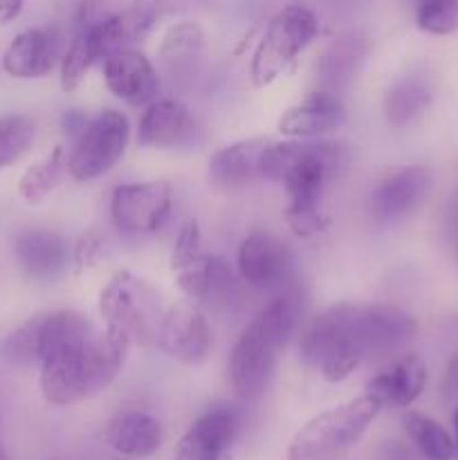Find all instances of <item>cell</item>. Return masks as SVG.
I'll list each match as a JSON object with an SVG mask.
<instances>
[{
    "label": "cell",
    "instance_id": "6da1fadb",
    "mask_svg": "<svg viewBox=\"0 0 458 460\" xmlns=\"http://www.w3.org/2000/svg\"><path fill=\"white\" fill-rule=\"evenodd\" d=\"M348 162V148L330 139H281L269 142L263 180H277L287 193L286 220L299 236H314L328 227L319 209L323 191Z\"/></svg>",
    "mask_w": 458,
    "mask_h": 460
},
{
    "label": "cell",
    "instance_id": "7a4b0ae2",
    "mask_svg": "<svg viewBox=\"0 0 458 460\" xmlns=\"http://www.w3.org/2000/svg\"><path fill=\"white\" fill-rule=\"evenodd\" d=\"M296 290L274 295L238 335L229 355V380L233 394L245 402H254L268 389L278 358L299 322Z\"/></svg>",
    "mask_w": 458,
    "mask_h": 460
},
{
    "label": "cell",
    "instance_id": "3957f363",
    "mask_svg": "<svg viewBox=\"0 0 458 460\" xmlns=\"http://www.w3.org/2000/svg\"><path fill=\"white\" fill-rule=\"evenodd\" d=\"M128 349L110 332H97L88 344L40 362V394L54 407L94 398L112 385Z\"/></svg>",
    "mask_w": 458,
    "mask_h": 460
},
{
    "label": "cell",
    "instance_id": "277c9868",
    "mask_svg": "<svg viewBox=\"0 0 458 460\" xmlns=\"http://www.w3.org/2000/svg\"><path fill=\"white\" fill-rule=\"evenodd\" d=\"M103 331L128 346H153L157 341L164 308L155 288L133 272H117L99 292Z\"/></svg>",
    "mask_w": 458,
    "mask_h": 460
},
{
    "label": "cell",
    "instance_id": "5b68a950",
    "mask_svg": "<svg viewBox=\"0 0 458 460\" xmlns=\"http://www.w3.org/2000/svg\"><path fill=\"white\" fill-rule=\"evenodd\" d=\"M319 36V18L299 3L286 4L269 18L250 63L251 84L265 88L277 81Z\"/></svg>",
    "mask_w": 458,
    "mask_h": 460
},
{
    "label": "cell",
    "instance_id": "8992f818",
    "mask_svg": "<svg viewBox=\"0 0 458 460\" xmlns=\"http://www.w3.org/2000/svg\"><path fill=\"white\" fill-rule=\"evenodd\" d=\"M355 304H339L310 319L299 340L301 358L328 382H341L364 362L355 335Z\"/></svg>",
    "mask_w": 458,
    "mask_h": 460
},
{
    "label": "cell",
    "instance_id": "52a82bcc",
    "mask_svg": "<svg viewBox=\"0 0 458 460\" xmlns=\"http://www.w3.org/2000/svg\"><path fill=\"white\" fill-rule=\"evenodd\" d=\"M380 411V404L366 394L326 409L296 431L287 447V460H321L339 454L362 438Z\"/></svg>",
    "mask_w": 458,
    "mask_h": 460
},
{
    "label": "cell",
    "instance_id": "ba28073f",
    "mask_svg": "<svg viewBox=\"0 0 458 460\" xmlns=\"http://www.w3.org/2000/svg\"><path fill=\"white\" fill-rule=\"evenodd\" d=\"M130 142V121L124 112L108 108L88 121L67 151V173L76 182H92L124 157Z\"/></svg>",
    "mask_w": 458,
    "mask_h": 460
},
{
    "label": "cell",
    "instance_id": "9c48e42d",
    "mask_svg": "<svg viewBox=\"0 0 458 460\" xmlns=\"http://www.w3.org/2000/svg\"><path fill=\"white\" fill-rule=\"evenodd\" d=\"M173 211V189L164 180L119 184L110 198L112 225L128 236L162 232Z\"/></svg>",
    "mask_w": 458,
    "mask_h": 460
},
{
    "label": "cell",
    "instance_id": "30bf717a",
    "mask_svg": "<svg viewBox=\"0 0 458 460\" xmlns=\"http://www.w3.org/2000/svg\"><path fill=\"white\" fill-rule=\"evenodd\" d=\"M238 274L251 290L281 295L295 290V256L286 243L256 229L238 247Z\"/></svg>",
    "mask_w": 458,
    "mask_h": 460
},
{
    "label": "cell",
    "instance_id": "8fae6325",
    "mask_svg": "<svg viewBox=\"0 0 458 460\" xmlns=\"http://www.w3.org/2000/svg\"><path fill=\"white\" fill-rule=\"evenodd\" d=\"M434 178L420 164L393 166L377 178L368 196V211L382 225L402 223L429 198Z\"/></svg>",
    "mask_w": 458,
    "mask_h": 460
},
{
    "label": "cell",
    "instance_id": "7c38bea8",
    "mask_svg": "<svg viewBox=\"0 0 458 460\" xmlns=\"http://www.w3.org/2000/svg\"><path fill=\"white\" fill-rule=\"evenodd\" d=\"M155 344L160 346L162 353L187 367H198L205 362L214 346V331L205 310L189 299L175 301L171 308L164 310Z\"/></svg>",
    "mask_w": 458,
    "mask_h": 460
},
{
    "label": "cell",
    "instance_id": "4fadbf2b",
    "mask_svg": "<svg viewBox=\"0 0 458 460\" xmlns=\"http://www.w3.org/2000/svg\"><path fill=\"white\" fill-rule=\"evenodd\" d=\"M162 75L175 90H189L209 63V36L196 21L173 22L164 31L157 49Z\"/></svg>",
    "mask_w": 458,
    "mask_h": 460
},
{
    "label": "cell",
    "instance_id": "5bb4252c",
    "mask_svg": "<svg viewBox=\"0 0 458 460\" xmlns=\"http://www.w3.org/2000/svg\"><path fill=\"white\" fill-rule=\"evenodd\" d=\"M137 142L160 151H182L202 142V126L178 99L157 97L144 106L137 126Z\"/></svg>",
    "mask_w": 458,
    "mask_h": 460
},
{
    "label": "cell",
    "instance_id": "9a60e30c",
    "mask_svg": "<svg viewBox=\"0 0 458 460\" xmlns=\"http://www.w3.org/2000/svg\"><path fill=\"white\" fill-rule=\"evenodd\" d=\"M67 49V36L61 27H31L13 36L4 49L3 70L13 79H40L61 67Z\"/></svg>",
    "mask_w": 458,
    "mask_h": 460
},
{
    "label": "cell",
    "instance_id": "2e32d148",
    "mask_svg": "<svg viewBox=\"0 0 458 460\" xmlns=\"http://www.w3.org/2000/svg\"><path fill=\"white\" fill-rule=\"evenodd\" d=\"M416 319L404 310L391 305H357L355 335L364 362L398 353L416 337Z\"/></svg>",
    "mask_w": 458,
    "mask_h": 460
},
{
    "label": "cell",
    "instance_id": "e0dca14e",
    "mask_svg": "<svg viewBox=\"0 0 458 460\" xmlns=\"http://www.w3.org/2000/svg\"><path fill=\"white\" fill-rule=\"evenodd\" d=\"M108 90L128 106H148L160 94V75L144 52L124 48L103 58Z\"/></svg>",
    "mask_w": 458,
    "mask_h": 460
},
{
    "label": "cell",
    "instance_id": "ac0fdd59",
    "mask_svg": "<svg viewBox=\"0 0 458 460\" xmlns=\"http://www.w3.org/2000/svg\"><path fill=\"white\" fill-rule=\"evenodd\" d=\"M241 427V411L233 404H216L193 420L180 438L173 460H220Z\"/></svg>",
    "mask_w": 458,
    "mask_h": 460
},
{
    "label": "cell",
    "instance_id": "d6986e66",
    "mask_svg": "<svg viewBox=\"0 0 458 460\" xmlns=\"http://www.w3.org/2000/svg\"><path fill=\"white\" fill-rule=\"evenodd\" d=\"M178 288L184 299L193 301L202 310H225L236 296V281L227 261L218 254H202L189 268L175 272Z\"/></svg>",
    "mask_w": 458,
    "mask_h": 460
},
{
    "label": "cell",
    "instance_id": "ffe728a7",
    "mask_svg": "<svg viewBox=\"0 0 458 460\" xmlns=\"http://www.w3.org/2000/svg\"><path fill=\"white\" fill-rule=\"evenodd\" d=\"M269 142V137H254L218 148L207 164L211 184L223 191H236L263 180V160Z\"/></svg>",
    "mask_w": 458,
    "mask_h": 460
},
{
    "label": "cell",
    "instance_id": "44dd1931",
    "mask_svg": "<svg viewBox=\"0 0 458 460\" xmlns=\"http://www.w3.org/2000/svg\"><path fill=\"white\" fill-rule=\"evenodd\" d=\"M344 119L346 111L339 94L317 90L301 103L287 108L278 117L277 128L287 139H314L330 135L344 124Z\"/></svg>",
    "mask_w": 458,
    "mask_h": 460
},
{
    "label": "cell",
    "instance_id": "7402d4cb",
    "mask_svg": "<svg viewBox=\"0 0 458 460\" xmlns=\"http://www.w3.org/2000/svg\"><path fill=\"white\" fill-rule=\"evenodd\" d=\"M427 386V367L422 358L409 353L393 359L368 380L366 395H371L382 409H407L416 402Z\"/></svg>",
    "mask_w": 458,
    "mask_h": 460
},
{
    "label": "cell",
    "instance_id": "603a6c76",
    "mask_svg": "<svg viewBox=\"0 0 458 460\" xmlns=\"http://www.w3.org/2000/svg\"><path fill=\"white\" fill-rule=\"evenodd\" d=\"M103 443L124 458H148L160 449L162 425L144 411H121L103 429Z\"/></svg>",
    "mask_w": 458,
    "mask_h": 460
},
{
    "label": "cell",
    "instance_id": "cb8c5ba5",
    "mask_svg": "<svg viewBox=\"0 0 458 460\" xmlns=\"http://www.w3.org/2000/svg\"><path fill=\"white\" fill-rule=\"evenodd\" d=\"M13 254L21 268L34 279H54L67 265V243L52 229H22L13 241Z\"/></svg>",
    "mask_w": 458,
    "mask_h": 460
},
{
    "label": "cell",
    "instance_id": "d4e9b609",
    "mask_svg": "<svg viewBox=\"0 0 458 460\" xmlns=\"http://www.w3.org/2000/svg\"><path fill=\"white\" fill-rule=\"evenodd\" d=\"M364 57H366V39L362 34L346 31L337 36L317 61V79L321 84L319 90L339 93L341 88L350 85L362 67Z\"/></svg>",
    "mask_w": 458,
    "mask_h": 460
},
{
    "label": "cell",
    "instance_id": "484cf974",
    "mask_svg": "<svg viewBox=\"0 0 458 460\" xmlns=\"http://www.w3.org/2000/svg\"><path fill=\"white\" fill-rule=\"evenodd\" d=\"M97 332L92 322L75 310H58L48 317H40L39 362L58 358V355L88 344Z\"/></svg>",
    "mask_w": 458,
    "mask_h": 460
},
{
    "label": "cell",
    "instance_id": "4316f807",
    "mask_svg": "<svg viewBox=\"0 0 458 460\" xmlns=\"http://www.w3.org/2000/svg\"><path fill=\"white\" fill-rule=\"evenodd\" d=\"M434 102V90L420 76H407L384 94V117L395 126L411 124Z\"/></svg>",
    "mask_w": 458,
    "mask_h": 460
},
{
    "label": "cell",
    "instance_id": "83f0119b",
    "mask_svg": "<svg viewBox=\"0 0 458 460\" xmlns=\"http://www.w3.org/2000/svg\"><path fill=\"white\" fill-rule=\"evenodd\" d=\"M66 175H70L67 173V151L63 146H54L45 160L36 162L22 173L18 193L30 205H39L66 180Z\"/></svg>",
    "mask_w": 458,
    "mask_h": 460
},
{
    "label": "cell",
    "instance_id": "f1b7e54d",
    "mask_svg": "<svg viewBox=\"0 0 458 460\" xmlns=\"http://www.w3.org/2000/svg\"><path fill=\"white\" fill-rule=\"evenodd\" d=\"M101 61V52H99V45L94 40L92 30H90L88 22L81 18L79 30L75 31L72 40L67 43L66 54H63L61 61V88L66 93H72L81 85V81L85 79V75L90 72V67L94 63Z\"/></svg>",
    "mask_w": 458,
    "mask_h": 460
},
{
    "label": "cell",
    "instance_id": "f546056e",
    "mask_svg": "<svg viewBox=\"0 0 458 460\" xmlns=\"http://www.w3.org/2000/svg\"><path fill=\"white\" fill-rule=\"evenodd\" d=\"M402 425L411 443L427 460H452L456 456V443L434 418L420 411H409L404 413Z\"/></svg>",
    "mask_w": 458,
    "mask_h": 460
},
{
    "label": "cell",
    "instance_id": "4dcf8cb0",
    "mask_svg": "<svg viewBox=\"0 0 458 460\" xmlns=\"http://www.w3.org/2000/svg\"><path fill=\"white\" fill-rule=\"evenodd\" d=\"M36 124L25 115H0V169L12 166L34 146Z\"/></svg>",
    "mask_w": 458,
    "mask_h": 460
},
{
    "label": "cell",
    "instance_id": "1f68e13d",
    "mask_svg": "<svg viewBox=\"0 0 458 460\" xmlns=\"http://www.w3.org/2000/svg\"><path fill=\"white\" fill-rule=\"evenodd\" d=\"M416 22L431 36L458 31V0H418Z\"/></svg>",
    "mask_w": 458,
    "mask_h": 460
},
{
    "label": "cell",
    "instance_id": "d6a6232c",
    "mask_svg": "<svg viewBox=\"0 0 458 460\" xmlns=\"http://www.w3.org/2000/svg\"><path fill=\"white\" fill-rule=\"evenodd\" d=\"M200 3L202 0H130L128 13L133 16L139 31L148 36L162 18L184 13L189 9L198 7Z\"/></svg>",
    "mask_w": 458,
    "mask_h": 460
},
{
    "label": "cell",
    "instance_id": "836d02e7",
    "mask_svg": "<svg viewBox=\"0 0 458 460\" xmlns=\"http://www.w3.org/2000/svg\"><path fill=\"white\" fill-rule=\"evenodd\" d=\"M39 326L40 317L30 319L18 326L7 341L3 344V355L13 364H34L39 362Z\"/></svg>",
    "mask_w": 458,
    "mask_h": 460
},
{
    "label": "cell",
    "instance_id": "e575fe53",
    "mask_svg": "<svg viewBox=\"0 0 458 460\" xmlns=\"http://www.w3.org/2000/svg\"><path fill=\"white\" fill-rule=\"evenodd\" d=\"M202 254H205V250H202L200 225L196 218L184 220L178 229V236H175L173 250H171V270L180 272V270L200 261Z\"/></svg>",
    "mask_w": 458,
    "mask_h": 460
},
{
    "label": "cell",
    "instance_id": "d590c367",
    "mask_svg": "<svg viewBox=\"0 0 458 460\" xmlns=\"http://www.w3.org/2000/svg\"><path fill=\"white\" fill-rule=\"evenodd\" d=\"M103 252H106V238L99 229H88V232L81 234L72 247V263H75L76 272L97 268Z\"/></svg>",
    "mask_w": 458,
    "mask_h": 460
},
{
    "label": "cell",
    "instance_id": "8d00e7d4",
    "mask_svg": "<svg viewBox=\"0 0 458 460\" xmlns=\"http://www.w3.org/2000/svg\"><path fill=\"white\" fill-rule=\"evenodd\" d=\"M88 117H85V112L81 111H67L66 115H63V121H61V128H63V135H66L70 142H75L76 137H79L81 133H84V128L88 126Z\"/></svg>",
    "mask_w": 458,
    "mask_h": 460
},
{
    "label": "cell",
    "instance_id": "74e56055",
    "mask_svg": "<svg viewBox=\"0 0 458 460\" xmlns=\"http://www.w3.org/2000/svg\"><path fill=\"white\" fill-rule=\"evenodd\" d=\"M25 0H0V25H9L21 16Z\"/></svg>",
    "mask_w": 458,
    "mask_h": 460
},
{
    "label": "cell",
    "instance_id": "f35d334b",
    "mask_svg": "<svg viewBox=\"0 0 458 460\" xmlns=\"http://www.w3.org/2000/svg\"><path fill=\"white\" fill-rule=\"evenodd\" d=\"M452 241H454V250H456V259H458V200H456V207H454V220H452Z\"/></svg>",
    "mask_w": 458,
    "mask_h": 460
},
{
    "label": "cell",
    "instance_id": "ab89813d",
    "mask_svg": "<svg viewBox=\"0 0 458 460\" xmlns=\"http://www.w3.org/2000/svg\"><path fill=\"white\" fill-rule=\"evenodd\" d=\"M454 443H456V454H458V409L454 411Z\"/></svg>",
    "mask_w": 458,
    "mask_h": 460
},
{
    "label": "cell",
    "instance_id": "60d3db41",
    "mask_svg": "<svg viewBox=\"0 0 458 460\" xmlns=\"http://www.w3.org/2000/svg\"><path fill=\"white\" fill-rule=\"evenodd\" d=\"M0 460H7V454H4L3 447H0Z\"/></svg>",
    "mask_w": 458,
    "mask_h": 460
},
{
    "label": "cell",
    "instance_id": "b9f144b4",
    "mask_svg": "<svg viewBox=\"0 0 458 460\" xmlns=\"http://www.w3.org/2000/svg\"><path fill=\"white\" fill-rule=\"evenodd\" d=\"M119 460H124V458H119Z\"/></svg>",
    "mask_w": 458,
    "mask_h": 460
}]
</instances>
